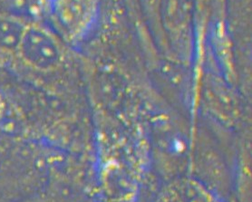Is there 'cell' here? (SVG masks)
<instances>
[{
    "instance_id": "cell-1",
    "label": "cell",
    "mask_w": 252,
    "mask_h": 202,
    "mask_svg": "<svg viewBox=\"0 0 252 202\" xmlns=\"http://www.w3.org/2000/svg\"><path fill=\"white\" fill-rule=\"evenodd\" d=\"M48 13L58 37L78 44L90 34L99 17V0H48Z\"/></svg>"
},
{
    "instance_id": "cell-2",
    "label": "cell",
    "mask_w": 252,
    "mask_h": 202,
    "mask_svg": "<svg viewBox=\"0 0 252 202\" xmlns=\"http://www.w3.org/2000/svg\"><path fill=\"white\" fill-rule=\"evenodd\" d=\"M58 39L47 29L34 24L25 26L17 52L26 61L45 66L58 60L60 54Z\"/></svg>"
}]
</instances>
